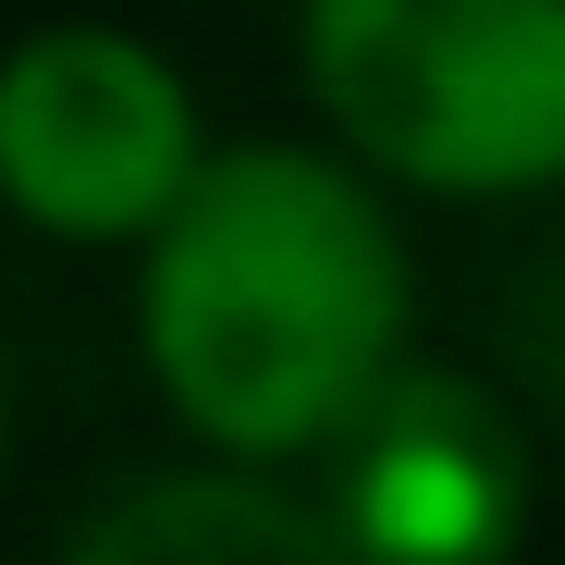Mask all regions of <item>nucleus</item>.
Instances as JSON below:
<instances>
[{
    "label": "nucleus",
    "mask_w": 565,
    "mask_h": 565,
    "mask_svg": "<svg viewBox=\"0 0 565 565\" xmlns=\"http://www.w3.org/2000/svg\"><path fill=\"white\" fill-rule=\"evenodd\" d=\"M198 99L124 25H38L0 62V210L62 246H148L198 184Z\"/></svg>",
    "instance_id": "7ed1b4c3"
},
{
    "label": "nucleus",
    "mask_w": 565,
    "mask_h": 565,
    "mask_svg": "<svg viewBox=\"0 0 565 565\" xmlns=\"http://www.w3.org/2000/svg\"><path fill=\"white\" fill-rule=\"evenodd\" d=\"M418 270L369 172L320 148H222L148 234V382L234 467L320 455L406 369Z\"/></svg>",
    "instance_id": "f257e3e1"
},
{
    "label": "nucleus",
    "mask_w": 565,
    "mask_h": 565,
    "mask_svg": "<svg viewBox=\"0 0 565 565\" xmlns=\"http://www.w3.org/2000/svg\"><path fill=\"white\" fill-rule=\"evenodd\" d=\"M320 504L356 565H504L529 529V430L480 369L406 356L320 443Z\"/></svg>",
    "instance_id": "20e7f679"
},
{
    "label": "nucleus",
    "mask_w": 565,
    "mask_h": 565,
    "mask_svg": "<svg viewBox=\"0 0 565 565\" xmlns=\"http://www.w3.org/2000/svg\"><path fill=\"white\" fill-rule=\"evenodd\" d=\"M308 99L430 198L565 184V0H308Z\"/></svg>",
    "instance_id": "f03ea898"
},
{
    "label": "nucleus",
    "mask_w": 565,
    "mask_h": 565,
    "mask_svg": "<svg viewBox=\"0 0 565 565\" xmlns=\"http://www.w3.org/2000/svg\"><path fill=\"white\" fill-rule=\"evenodd\" d=\"M74 565H356L332 504L270 492L258 467H172V480H124L74 529Z\"/></svg>",
    "instance_id": "39448f33"
}]
</instances>
